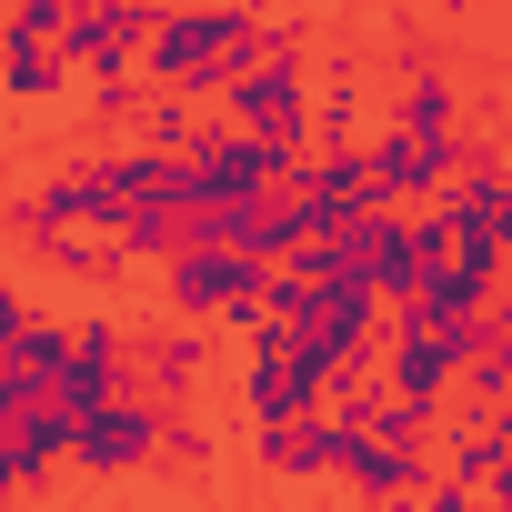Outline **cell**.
Instances as JSON below:
<instances>
[{
    "instance_id": "4fadbf2b",
    "label": "cell",
    "mask_w": 512,
    "mask_h": 512,
    "mask_svg": "<svg viewBox=\"0 0 512 512\" xmlns=\"http://www.w3.org/2000/svg\"><path fill=\"white\" fill-rule=\"evenodd\" d=\"M392 131H462V81H452V61L392 81Z\"/></svg>"
},
{
    "instance_id": "7a4b0ae2",
    "label": "cell",
    "mask_w": 512,
    "mask_h": 512,
    "mask_svg": "<svg viewBox=\"0 0 512 512\" xmlns=\"http://www.w3.org/2000/svg\"><path fill=\"white\" fill-rule=\"evenodd\" d=\"M211 111L241 121V131H302V111H312V31H302V21H272L262 51L231 71V91H221ZM302 141H312V131H302Z\"/></svg>"
},
{
    "instance_id": "277c9868",
    "label": "cell",
    "mask_w": 512,
    "mask_h": 512,
    "mask_svg": "<svg viewBox=\"0 0 512 512\" xmlns=\"http://www.w3.org/2000/svg\"><path fill=\"white\" fill-rule=\"evenodd\" d=\"M161 422H171V402H151L141 382H121V392L71 432V462H81L91 482H131V472L161 462Z\"/></svg>"
},
{
    "instance_id": "8fae6325",
    "label": "cell",
    "mask_w": 512,
    "mask_h": 512,
    "mask_svg": "<svg viewBox=\"0 0 512 512\" xmlns=\"http://www.w3.org/2000/svg\"><path fill=\"white\" fill-rule=\"evenodd\" d=\"M21 241H31V262H41V272H61V282H131V272H121V251H111V231L21 221Z\"/></svg>"
},
{
    "instance_id": "e0dca14e",
    "label": "cell",
    "mask_w": 512,
    "mask_h": 512,
    "mask_svg": "<svg viewBox=\"0 0 512 512\" xmlns=\"http://www.w3.org/2000/svg\"><path fill=\"white\" fill-rule=\"evenodd\" d=\"M211 462H221V432L181 402V412L161 422V462H151V472H211Z\"/></svg>"
},
{
    "instance_id": "ac0fdd59",
    "label": "cell",
    "mask_w": 512,
    "mask_h": 512,
    "mask_svg": "<svg viewBox=\"0 0 512 512\" xmlns=\"http://www.w3.org/2000/svg\"><path fill=\"white\" fill-rule=\"evenodd\" d=\"M442 11H452V21H472V11H512V0H442Z\"/></svg>"
},
{
    "instance_id": "9a60e30c",
    "label": "cell",
    "mask_w": 512,
    "mask_h": 512,
    "mask_svg": "<svg viewBox=\"0 0 512 512\" xmlns=\"http://www.w3.org/2000/svg\"><path fill=\"white\" fill-rule=\"evenodd\" d=\"M121 141H151V151H191V141H201V101H181V91H141V121H131Z\"/></svg>"
},
{
    "instance_id": "8992f818",
    "label": "cell",
    "mask_w": 512,
    "mask_h": 512,
    "mask_svg": "<svg viewBox=\"0 0 512 512\" xmlns=\"http://www.w3.org/2000/svg\"><path fill=\"white\" fill-rule=\"evenodd\" d=\"M221 372V332L211 322H181V312H161V322H141V352H131V382L151 392V402H201V382Z\"/></svg>"
},
{
    "instance_id": "2e32d148",
    "label": "cell",
    "mask_w": 512,
    "mask_h": 512,
    "mask_svg": "<svg viewBox=\"0 0 512 512\" xmlns=\"http://www.w3.org/2000/svg\"><path fill=\"white\" fill-rule=\"evenodd\" d=\"M141 91H151L141 71H101V81H81V121L91 131H131L141 121Z\"/></svg>"
},
{
    "instance_id": "30bf717a",
    "label": "cell",
    "mask_w": 512,
    "mask_h": 512,
    "mask_svg": "<svg viewBox=\"0 0 512 512\" xmlns=\"http://www.w3.org/2000/svg\"><path fill=\"white\" fill-rule=\"evenodd\" d=\"M382 382H392V392H412V402H452L462 352H452L442 332H382Z\"/></svg>"
},
{
    "instance_id": "5b68a950",
    "label": "cell",
    "mask_w": 512,
    "mask_h": 512,
    "mask_svg": "<svg viewBox=\"0 0 512 512\" xmlns=\"http://www.w3.org/2000/svg\"><path fill=\"white\" fill-rule=\"evenodd\" d=\"M422 472H432V442H372L352 412H332V482H342L362 512L422 502Z\"/></svg>"
},
{
    "instance_id": "ba28073f",
    "label": "cell",
    "mask_w": 512,
    "mask_h": 512,
    "mask_svg": "<svg viewBox=\"0 0 512 512\" xmlns=\"http://www.w3.org/2000/svg\"><path fill=\"white\" fill-rule=\"evenodd\" d=\"M292 211H302V231H342L352 211H372V161H362V141H332V151H312L302 161V181H292Z\"/></svg>"
},
{
    "instance_id": "7c38bea8",
    "label": "cell",
    "mask_w": 512,
    "mask_h": 512,
    "mask_svg": "<svg viewBox=\"0 0 512 512\" xmlns=\"http://www.w3.org/2000/svg\"><path fill=\"white\" fill-rule=\"evenodd\" d=\"M432 201L452 211V231H482V241H502V251H512V161L462 171V181H442Z\"/></svg>"
},
{
    "instance_id": "3957f363",
    "label": "cell",
    "mask_w": 512,
    "mask_h": 512,
    "mask_svg": "<svg viewBox=\"0 0 512 512\" xmlns=\"http://www.w3.org/2000/svg\"><path fill=\"white\" fill-rule=\"evenodd\" d=\"M141 81H151V91H181V101H201V111L231 91L221 0H161V21L141 31Z\"/></svg>"
},
{
    "instance_id": "5bb4252c",
    "label": "cell",
    "mask_w": 512,
    "mask_h": 512,
    "mask_svg": "<svg viewBox=\"0 0 512 512\" xmlns=\"http://www.w3.org/2000/svg\"><path fill=\"white\" fill-rule=\"evenodd\" d=\"M0 91H11L21 111H61L71 101V61L61 51H0Z\"/></svg>"
},
{
    "instance_id": "6da1fadb",
    "label": "cell",
    "mask_w": 512,
    "mask_h": 512,
    "mask_svg": "<svg viewBox=\"0 0 512 512\" xmlns=\"http://www.w3.org/2000/svg\"><path fill=\"white\" fill-rule=\"evenodd\" d=\"M262 272L272 262H251V251H221V241H181L171 262H161V312L181 322H211V332H262Z\"/></svg>"
},
{
    "instance_id": "9c48e42d",
    "label": "cell",
    "mask_w": 512,
    "mask_h": 512,
    "mask_svg": "<svg viewBox=\"0 0 512 512\" xmlns=\"http://www.w3.org/2000/svg\"><path fill=\"white\" fill-rule=\"evenodd\" d=\"M251 462H262L272 482H322V472H332V412L262 422V432H251Z\"/></svg>"
},
{
    "instance_id": "d6986e66",
    "label": "cell",
    "mask_w": 512,
    "mask_h": 512,
    "mask_svg": "<svg viewBox=\"0 0 512 512\" xmlns=\"http://www.w3.org/2000/svg\"><path fill=\"white\" fill-rule=\"evenodd\" d=\"M71 11H81V0H71Z\"/></svg>"
},
{
    "instance_id": "52a82bcc",
    "label": "cell",
    "mask_w": 512,
    "mask_h": 512,
    "mask_svg": "<svg viewBox=\"0 0 512 512\" xmlns=\"http://www.w3.org/2000/svg\"><path fill=\"white\" fill-rule=\"evenodd\" d=\"M362 161H372V201H392V211H412V201H432L452 171H462V151H452V131H362Z\"/></svg>"
}]
</instances>
